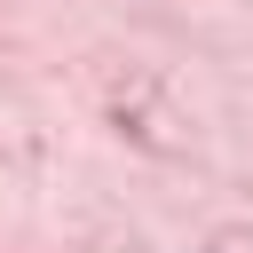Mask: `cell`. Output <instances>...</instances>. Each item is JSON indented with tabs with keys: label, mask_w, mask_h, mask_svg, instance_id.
I'll use <instances>...</instances> for the list:
<instances>
[]
</instances>
